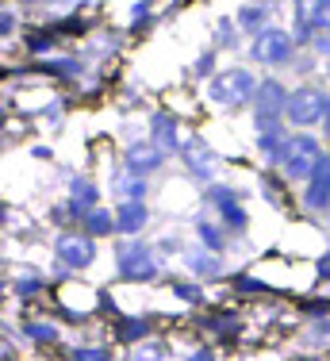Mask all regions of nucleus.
<instances>
[{
    "instance_id": "f257e3e1",
    "label": "nucleus",
    "mask_w": 330,
    "mask_h": 361,
    "mask_svg": "<svg viewBox=\"0 0 330 361\" xmlns=\"http://www.w3.org/2000/svg\"><path fill=\"white\" fill-rule=\"evenodd\" d=\"M276 161H281L284 177L307 180L319 169V161H323V150H319V142L307 139V135H292V139H284L276 146Z\"/></svg>"
},
{
    "instance_id": "f03ea898",
    "label": "nucleus",
    "mask_w": 330,
    "mask_h": 361,
    "mask_svg": "<svg viewBox=\"0 0 330 361\" xmlns=\"http://www.w3.org/2000/svg\"><path fill=\"white\" fill-rule=\"evenodd\" d=\"M254 92H257V81H254V73H246V70H223V73H215V81H212L215 104H246Z\"/></svg>"
},
{
    "instance_id": "7ed1b4c3",
    "label": "nucleus",
    "mask_w": 330,
    "mask_h": 361,
    "mask_svg": "<svg viewBox=\"0 0 330 361\" xmlns=\"http://www.w3.org/2000/svg\"><path fill=\"white\" fill-rule=\"evenodd\" d=\"M292 50H296V42H292L288 31L281 27H262L254 31V47H250V54L257 58V62L265 66H284L292 58Z\"/></svg>"
},
{
    "instance_id": "20e7f679",
    "label": "nucleus",
    "mask_w": 330,
    "mask_h": 361,
    "mask_svg": "<svg viewBox=\"0 0 330 361\" xmlns=\"http://www.w3.org/2000/svg\"><path fill=\"white\" fill-rule=\"evenodd\" d=\"M326 104L330 100L319 89H296V92H288V100H284V116H288L296 127H307V123H319V119H323Z\"/></svg>"
},
{
    "instance_id": "39448f33",
    "label": "nucleus",
    "mask_w": 330,
    "mask_h": 361,
    "mask_svg": "<svg viewBox=\"0 0 330 361\" xmlns=\"http://www.w3.org/2000/svg\"><path fill=\"white\" fill-rule=\"evenodd\" d=\"M54 250L66 265H89L92 257H97V246H92L89 235H62Z\"/></svg>"
},
{
    "instance_id": "423d86ee",
    "label": "nucleus",
    "mask_w": 330,
    "mask_h": 361,
    "mask_svg": "<svg viewBox=\"0 0 330 361\" xmlns=\"http://www.w3.org/2000/svg\"><path fill=\"white\" fill-rule=\"evenodd\" d=\"M303 200H307V208H315V212L330 208V158L319 161V169L307 177V196H303Z\"/></svg>"
},
{
    "instance_id": "0eeeda50",
    "label": "nucleus",
    "mask_w": 330,
    "mask_h": 361,
    "mask_svg": "<svg viewBox=\"0 0 330 361\" xmlns=\"http://www.w3.org/2000/svg\"><path fill=\"white\" fill-rule=\"evenodd\" d=\"M119 273L131 281H150L154 273H158V262L150 257V250H127L119 257Z\"/></svg>"
},
{
    "instance_id": "6e6552de",
    "label": "nucleus",
    "mask_w": 330,
    "mask_h": 361,
    "mask_svg": "<svg viewBox=\"0 0 330 361\" xmlns=\"http://www.w3.org/2000/svg\"><path fill=\"white\" fill-rule=\"evenodd\" d=\"M284 100H288L284 85L281 81H265L262 89H257V119H276L284 111Z\"/></svg>"
},
{
    "instance_id": "1a4fd4ad",
    "label": "nucleus",
    "mask_w": 330,
    "mask_h": 361,
    "mask_svg": "<svg viewBox=\"0 0 330 361\" xmlns=\"http://www.w3.org/2000/svg\"><path fill=\"white\" fill-rule=\"evenodd\" d=\"M296 23L300 31H315L330 23V0H296Z\"/></svg>"
},
{
    "instance_id": "9d476101",
    "label": "nucleus",
    "mask_w": 330,
    "mask_h": 361,
    "mask_svg": "<svg viewBox=\"0 0 330 361\" xmlns=\"http://www.w3.org/2000/svg\"><path fill=\"white\" fill-rule=\"evenodd\" d=\"M161 166V150L154 142H135L131 150H127V169H131L135 177L150 173V169Z\"/></svg>"
},
{
    "instance_id": "9b49d317",
    "label": "nucleus",
    "mask_w": 330,
    "mask_h": 361,
    "mask_svg": "<svg viewBox=\"0 0 330 361\" xmlns=\"http://www.w3.org/2000/svg\"><path fill=\"white\" fill-rule=\"evenodd\" d=\"M58 47H62V39L50 27H31L28 35H23V50H28L31 58H47V54H54Z\"/></svg>"
},
{
    "instance_id": "f8f14e48",
    "label": "nucleus",
    "mask_w": 330,
    "mask_h": 361,
    "mask_svg": "<svg viewBox=\"0 0 330 361\" xmlns=\"http://www.w3.org/2000/svg\"><path fill=\"white\" fill-rule=\"evenodd\" d=\"M150 131H154V146L165 154V150H177L181 139H177V119L169 116V111H158L154 116V123H150Z\"/></svg>"
},
{
    "instance_id": "ddd939ff",
    "label": "nucleus",
    "mask_w": 330,
    "mask_h": 361,
    "mask_svg": "<svg viewBox=\"0 0 330 361\" xmlns=\"http://www.w3.org/2000/svg\"><path fill=\"white\" fill-rule=\"evenodd\" d=\"M142 223H146V208H142V200H127L123 208H119V216H116V227H119V231H127V235L142 231Z\"/></svg>"
},
{
    "instance_id": "4468645a",
    "label": "nucleus",
    "mask_w": 330,
    "mask_h": 361,
    "mask_svg": "<svg viewBox=\"0 0 330 361\" xmlns=\"http://www.w3.org/2000/svg\"><path fill=\"white\" fill-rule=\"evenodd\" d=\"M85 227H89L92 235H108V231H116V219H111V212H104V208H89L85 212Z\"/></svg>"
},
{
    "instance_id": "2eb2a0df",
    "label": "nucleus",
    "mask_w": 330,
    "mask_h": 361,
    "mask_svg": "<svg viewBox=\"0 0 330 361\" xmlns=\"http://www.w3.org/2000/svg\"><path fill=\"white\" fill-rule=\"evenodd\" d=\"M185 154H188V161H192L196 173H212V161H215V158H212V150H207L204 142H188Z\"/></svg>"
},
{
    "instance_id": "dca6fc26",
    "label": "nucleus",
    "mask_w": 330,
    "mask_h": 361,
    "mask_svg": "<svg viewBox=\"0 0 330 361\" xmlns=\"http://www.w3.org/2000/svg\"><path fill=\"white\" fill-rule=\"evenodd\" d=\"M262 123V150H269V154H276V146H281V127H276V119H257Z\"/></svg>"
},
{
    "instance_id": "f3484780",
    "label": "nucleus",
    "mask_w": 330,
    "mask_h": 361,
    "mask_svg": "<svg viewBox=\"0 0 330 361\" xmlns=\"http://www.w3.org/2000/svg\"><path fill=\"white\" fill-rule=\"evenodd\" d=\"M16 27H20V12L8 8V4H0V39H8Z\"/></svg>"
},
{
    "instance_id": "a211bd4d",
    "label": "nucleus",
    "mask_w": 330,
    "mask_h": 361,
    "mask_svg": "<svg viewBox=\"0 0 330 361\" xmlns=\"http://www.w3.org/2000/svg\"><path fill=\"white\" fill-rule=\"evenodd\" d=\"M73 361H111V350H104V346H77Z\"/></svg>"
},
{
    "instance_id": "6ab92c4d",
    "label": "nucleus",
    "mask_w": 330,
    "mask_h": 361,
    "mask_svg": "<svg viewBox=\"0 0 330 361\" xmlns=\"http://www.w3.org/2000/svg\"><path fill=\"white\" fill-rule=\"evenodd\" d=\"M150 331V323L146 319H135V323H119V338L131 342V338H142V334Z\"/></svg>"
},
{
    "instance_id": "aec40b11",
    "label": "nucleus",
    "mask_w": 330,
    "mask_h": 361,
    "mask_svg": "<svg viewBox=\"0 0 330 361\" xmlns=\"http://www.w3.org/2000/svg\"><path fill=\"white\" fill-rule=\"evenodd\" d=\"M219 208H223V216H227V223H234V227H246V212H242L231 196H227V200H219Z\"/></svg>"
},
{
    "instance_id": "412c9836",
    "label": "nucleus",
    "mask_w": 330,
    "mask_h": 361,
    "mask_svg": "<svg viewBox=\"0 0 330 361\" xmlns=\"http://www.w3.org/2000/svg\"><path fill=\"white\" fill-rule=\"evenodd\" d=\"M238 27H246V31H262V27H265V16L257 12V8H246V12L238 16Z\"/></svg>"
},
{
    "instance_id": "4be33fe9",
    "label": "nucleus",
    "mask_w": 330,
    "mask_h": 361,
    "mask_svg": "<svg viewBox=\"0 0 330 361\" xmlns=\"http://www.w3.org/2000/svg\"><path fill=\"white\" fill-rule=\"evenodd\" d=\"M311 42H315V50L319 54H330V23H323V27H315V31H307Z\"/></svg>"
},
{
    "instance_id": "5701e85b",
    "label": "nucleus",
    "mask_w": 330,
    "mask_h": 361,
    "mask_svg": "<svg viewBox=\"0 0 330 361\" xmlns=\"http://www.w3.org/2000/svg\"><path fill=\"white\" fill-rule=\"evenodd\" d=\"M200 238H204L207 246H215V250H219V246H223V238L215 235V227H212V223H200Z\"/></svg>"
},
{
    "instance_id": "b1692460",
    "label": "nucleus",
    "mask_w": 330,
    "mask_h": 361,
    "mask_svg": "<svg viewBox=\"0 0 330 361\" xmlns=\"http://www.w3.org/2000/svg\"><path fill=\"white\" fill-rule=\"evenodd\" d=\"M28 331H31V334H35V338H39V342H54V334H58L54 326H28Z\"/></svg>"
},
{
    "instance_id": "393cba45",
    "label": "nucleus",
    "mask_w": 330,
    "mask_h": 361,
    "mask_svg": "<svg viewBox=\"0 0 330 361\" xmlns=\"http://www.w3.org/2000/svg\"><path fill=\"white\" fill-rule=\"evenodd\" d=\"M192 269H200V273H215V262H212V257H196V262H192Z\"/></svg>"
},
{
    "instance_id": "a878e982",
    "label": "nucleus",
    "mask_w": 330,
    "mask_h": 361,
    "mask_svg": "<svg viewBox=\"0 0 330 361\" xmlns=\"http://www.w3.org/2000/svg\"><path fill=\"white\" fill-rule=\"evenodd\" d=\"M319 273H323V277H330V254L323 257V262H319Z\"/></svg>"
}]
</instances>
